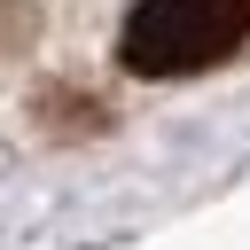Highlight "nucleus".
I'll list each match as a JSON object with an SVG mask.
<instances>
[{
	"instance_id": "obj_1",
	"label": "nucleus",
	"mask_w": 250,
	"mask_h": 250,
	"mask_svg": "<svg viewBox=\"0 0 250 250\" xmlns=\"http://www.w3.org/2000/svg\"><path fill=\"white\" fill-rule=\"evenodd\" d=\"M250 39V0H133L117 55L133 78H195Z\"/></svg>"
}]
</instances>
